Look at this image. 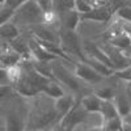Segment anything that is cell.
<instances>
[{"instance_id": "obj_8", "label": "cell", "mask_w": 131, "mask_h": 131, "mask_svg": "<svg viewBox=\"0 0 131 131\" xmlns=\"http://www.w3.org/2000/svg\"><path fill=\"white\" fill-rule=\"evenodd\" d=\"M73 73H75V76L78 79L84 80L86 83H92V84L100 83L104 79L102 75H100L96 70H93L89 64L83 63V62L75 63V71H73Z\"/></svg>"}, {"instance_id": "obj_19", "label": "cell", "mask_w": 131, "mask_h": 131, "mask_svg": "<svg viewBox=\"0 0 131 131\" xmlns=\"http://www.w3.org/2000/svg\"><path fill=\"white\" fill-rule=\"evenodd\" d=\"M60 85H62L60 83H58V81H55V80H51L50 83H47V84L42 88L41 93L47 94L49 97L54 98V100L60 98V97L64 96V91H63V88H62Z\"/></svg>"}, {"instance_id": "obj_5", "label": "cell", "mask_w": 131, "mask_h": 131, "mask_svg": "<svg viewBox=\"0 0 131 131\" xmlns=\"http://www.w3.org/2000/svg\"><path fill=\"white\" fill-rule=\"evenodd\" d=\"M102 50L106 52V55L110 59L113 67H114V71H118V70H122V68H126L128 66H131V60L123 54V50L118 49L110 43H105V46H101Z\"/></svg>"}, {"instance_id": "obj_9", "label": "cell", "mask_w": 131, "mask_h": 131, "mask_svg": "<svg viewBox=\"0 0 131 131\" xmlns=\"http://www.w3.org/2000/svg\"><path fill=\"white\" fill-rule=\"evenodd\" d=\"M115 8L110 7V5H105V7H100V8H93L92 10H89L88 13L81 15V21H97V23H106L112 18L113 13L115 12Z\"/></svg>"}, {"instance_id": "obj_25", "label": "cell", "mask_w": 131, "mask_h": 131, "mask_svg": "<svg viewBox=\"0 0 131 131\" xmlns=\"http://www.w3.org/2000/svg\"><path fill=\"white\" fill-rule=\"evenodd\" d=\"M15 12L16 10L12 9L8 5H2V9H0V25L3 24H7V23H10L15 16Z\"/></svg>"}, {"instance_id": "obj_30", "label": "cell", "mask_w": 131, "mask_h": 131, "mask_svg": "<svg viewBox=\"0 0 131 131\" xmlns=\"http://www.w3.org/2000/svg\"><path fill=\"white\" fill-rule=\"evenodd\" d=\"M43 10H51L52 9V0H37Z\"/></svg>"}, {"instance_id": "obj_20", "label": "cell", "mask_w": 131, "mask_h": 131, "mask_svg": "<svg viewBox=\"0 0 131 131\" xmlns=\"http://www.w3.org/2000/svg\"><path fill=\"white\" fill-rule=\"evenodd\" d=\"M0 31H2V37L7 42H10L20 37V29L16 24L13 23H7L0 25Z\"/></svg>"}, {"instance_id": "obj_1", "label": "cell", "mask_w": 131, "mask_h": 131, "mask_svg": "<svg viewBox=\"0 0 131 131\" xmlns=\"http://www.w3.org/2000/svg\"><path fill=\"white\" fill-rule=\"evenodd\" d=\"M51 97L45 93H39L34 97V102L29 109L28 114V128L29 130H45L51 126L60 117L55 109V100L50 104Z\"/></svg>"}, {"instance_id": "obj_15", "label": "cell", "mask_w": 131, "mask_h": 131, "mask_svg": "<svg viewBox=\"0 0 131 131\" xmlns=\"http://www.w3.org/2000/svg\"><path fill=\"white\" fill-rule=\"evenodd\" d=\"M81 106L85 109L88 113H93V114H100L101 113V107H102V100L100 97H97L94 93L84 96L80 100Z\"/></svg>"}, {"instance_id": "obj_29", "label": "cell", "mask_w": 131, "mask_h": 131, "mask_svg": "<svg viewBox=\"0 0 131 131\" xmlns=\"http://www.w3.org/2000/svg\"><path fill=\"white\" fill-rule=\"evenodd\" d=\"M28 0H7V3H5V5H8V7H10L12 9H17V8H20L21 5H23L24 3H26Z\"/></svg>"}, {"instance_id": "obj_34", "label": "cell", "mask_w": 131, "mask_h": 131, "mask_svg": "<svg viewBox=\"0 0 131 131\" xmlns=\"http://www.w3.org/2000/svg\"><path fill=\"white\" fill-rule=\"evenodd\" d=\"M30 131H41V130H30Z\"/></svg>"}, {"instance_id": "obj_24", "label": "cell", "mask_w": 131, "mask_h": 131, "mask_svg": "<svg viewBox=\"0 0 131 131\" xmlns=\"http://www.w3.org/2000/svg\"><path fill=\"white\" fill-rule=\"evenodd\" d=\"M94 94L97 97H100L102 101H113L114 97H115V91L113 86H106V88H102V89H98L94 92Z\"/></svg>"}, {"instance_id": "obj_32", "label": "cell", "mask_w": 131, "mask_h": 131, "mask_svg": "<svg viewBox=\"0 0 131 131\" xmlns=\"http://www.w3.org/2000/svg\"><path fill=\"white\" fill-rule=\"evenodd\" d=\"M85 131H104V130H102V126L100 125V126H96V127H91V128L85 130Z\"/></svg>"}, {"instance_id": "obj_6", "label": "cell", "mask_w": 131, "mask_h": 131, "mask_svg": "<svg viewBox=\"0 0 131 131\" xmlns=\"http://www.w3.org/2000/svg\"><path fill=\"white\" fill-rule=\"evenodd\" d=\"M52 64V73H54V78L58 83H60L62 85H66L67 88H70L71 91H79L80 88V84L78 81V78L76 76H72L71 72L68 70H66L62 64Z\"/></svg>"}, {"instance_id": "obj_12", "label": "cell", "mask_w": 131, "mask_h": 131, "mask_svg": "<svg viewBox=\"0 0 131 131\" xmlns=\"http://www.w3.org/2000/svg\"><path fill=\"white\" fill-rule=\"evenodd\" d=\"M60 21H62V28L76 31V29H78L80 21H81V15L76 9L67 10V12H64L60 16Z\"/></svg>"}, {"instance_id": "obj_4", "label": "cell", "mask_w": 131, "mask_h": 131, "mask_svg": "<svg viewBox=\"0 0 131 131\" xmlns=\"http://www.w3.org/2000/svg\"><path fill=\"white\" fill-rule=\"evenodd\" d=\"M86 114H88V112L81 106V104L76 102L72 106L71 110L59 121L58 128L60 131H75V128L78 127L79 125L85 122Z\"/></svg>"}, {"instance_id": "obj_3", "label": "cell", "mask_w": 131, "mask_h": 131, "mask_svg": "<svg viewBox=\"0 0 131 131\" xmlns=\"http://www.w3.org/2000/svg\"><path fill=\"white\" fill-rule=\"evenodd\" d=\"M59 45L64 50V52L67 55H73L76 57L80 62H84L85 59V54L83 50V45L79 41V37L76 34V31L67 30L62 28L59 30Z\"/></svg>"}, {"instance_id": "obj_16", "label": "cell", "mask_w": 131, "mask_h": 131, "mask_svg": "<svg viewBox=\"0 0 131 131\" xmlns=\"http://www.w3.org/2000/svg\"><path fill=\"white\" fill-rule=\"evenodd\" d=\"M10 47H12L17 54H20L23 60H33V57H31V51H30V47H29V42L28 39H24V38H16L13 41L8 42Z\"/></svg>"}, {"instance_id": "obj_10", "label": "cell", "mask_w": 131, "mask_h": 131, "mask_svg": "<svg viewBox=\"0 0 131 131\" xmlns=\"http://www.w3.org/2000/svg\"><path fill=\"white\" fill-rule=\"evenodd\" d=\"M28 42H29V47H30V51H31V57L34 60H41V62H52L58 59V57L52 55V54H50L47 50H45L41 45L39 42L33 37L30 36L28 38Z\"/></svg>"}, {"instance_id": "obj_26", "label": "cell", "mask_w": 131, "mask_h": 131, "mask_svg": "<svg viewBox=\"0 0 131 131\" xmlns=\"http://www.w3.org/2000/svg\"><path fill=\"white\" fill-rule=\"evenodd\" d=\"M115 13H117V17H118V18L131 23V5H128V4H122L121 7L115 10Z\"/></svg>"}, {"instance_id": "obj_2", "label": "cell", "mask_w": 131, "mask_h": 131, "mask_svg": "<svg viewBox=\"0 0 131 131\" xmlns=\"http://www.w3.org/2000/svg\"><path fill=\"white\" fill-rule=\"evenodd\" d=\"M43 17H45V10L39 5L37 0H28L20 8L16 9L15 16L10 23L18 25H41L43 24Z\"/></svg>"}, {"instance_id": "obj_21", "label": "cell", "mask_w": 131, "mask_h": 131, "mask_svg": "<svg viewBox=\"0 0 131 131\" xmlns=\"http://www.w3.org/2000/svg\"><path fill=\"white\" fill-rule=\"evenodd\" d=\"M31 66L38 73H41L42 76H45L47 79L51 80H55L54 78V73H52V64L51 62H41V60H31ZM57 81V80H55Z\"/></svg>"}, {"instance_id": "obj_28", "label": "cell", "mask_w": 131, "mask_h": 131, "mask_svg": "<svg viewBox=\"0 0 131 131\" xmlns=\"http://www.w3.org/2000/svg\"><path fill=\"white\" fill-rule=\"evenodd\" d=\"M75 9L78 10L80 15H84V13H88L93 8L86 3L85 0H75Z\"/></svg>"}, {"instance_id": "obj_17", "label": "cell", "mask_w": 131, "mask_h": 131, "mask_svg": "<svg viewBox=\"0 0 131 131\" xmlns=\"http://www.w3.org/2000/svg\"><path fill=\"white\" fill-rule=\"evenodd\" d=\"M114 105L117 107V112L122 119L131 115V104L128 96H123L122 93H117L114 97Z\"/></svg>"}, {"instance_id": "obj_22", "label": "cell", "mask_w": 131, "mask_h": 131, "mask_svg": "<svg viewBox=\"0 0 131 131\" xmlns=\"http://www.w3.org/2000/svg\"><path fill=\"white\" fill-rule=\"evenodd\" d=\"M100 115H101V122L119 117V114L117 112V107L114 105V101H102V107H101Z\"/></svg>"}, {"instance_id": "obj_23", "label": "cell", "mask_w": 131, "mask_h": 131, "mask_svg": "<svg viewBox=\"0 0 131 131\" xmlns=\"http://www.w3.org/2000/svg\"><path fill=\"white\" fill-rule=\"evenodd\" d=\"M110 45L121 49V50H127L131 47V38L128 37V34H126L125 31L119 33L118 36H115L114 38H112L110 41H107Z\"/></svg>"}, {"instance_id": "obj_27", "label": "cell", "mask_w": 131, "mask_h": 131, "mask_svg": "<svg viewBox=\"0 0 131 131\" xmlns=\"http://www.w3.org/2000/svg\"><path fill=\"white\" fill-rule=\"evenodd\" d=\"M113 75L117 76V78H119V79H122V80L128 81L130 85H131V66H128V67H126V68H122V70L114 71Z\"/></svg>"}, {"instance_id": "obj_31", "label": "cell", "mask_w": 131, "mask_h": 131, "mask_svg": "<svg viewBox=\"0 0 131 131\" xmlns=\"http://www.w3.org/2000/svg\"><path fill=\"white\" fill-rule=\"evenodd\" d=\"M121 131H131V122H128L127 119H122Z\"/></svg>"}, {"instance_id": "obj_7", "label": "cell", "mask_w": 131, "mask_h": 131, "mask_svg": "<svg viewBox=\"0 0 131 131\" xmlns=\"http://www.w3.org/2000/svg\"><path fill=\"white\" fill-rule=\"evenodd\" d=\"M28 128V119L20 113L9 110L3 117V131H25Z\"/></svg>"}, {"instance_id": "obj_18", "label": "cell", "mask_w": 131, "mask_h": 131, "mask_svg": "<svg viewBox=\"0 0 131 131\" xmlns=\"http://www.w3.org/2000/svg\"><path fill=\"white\" fill-rule=\"evenodd\" d=\"M75 104H76V102H75V98H73L72 96H66V94H64L63 97L57 98V100H55V109H57V112H58L60 119L71 110L72 106H73Z\"/></svg>"}, {"instance_id": "obj_33", "label": "cell", "mask_w": 131, "mask_h": 131, "mask_svg": "<svg viewBox=\"0 0 131 131\" xmlns=\"http://www.w3.org/2000/svg\"><path fill=\"white\" fill-rule=\"evenodd\" d=\"M127 96H128V98H130V104H131V85L127 88Z\"/></svg>"}, {"instance_id": "obj_11", "label": "cell", "mask_w": 131, "mask_h": 131, "mask_svg": "<svg viewBox=\"0 0 131 131\" xmlns=\"http://www.w3.org/2000/svg\"><path fill=\"white\" fill-rule=\"evenodd\" d=\"M23 62V58H21L20 54H17L10 45L8 43H3V47H2V68H8V67H12V66L20 64Z\"/></svg>"}, {"instance_id": "obj_14", "label": "cell", "mask_w": 131, "mask_h": 131, "mask_svg": "<svg viewBox=\"0 0 131 131\" xmlns=\"http://www.w3.org/2000/svg\"><path fill=\"white\" fill-rule=\"evenodd\" d=\"M30 33L33 37H36L41 41H46V42H55V43H59V36H55L54 33L46 28L43 26L42 24L41 25H33L30 28Z\"/></svg>"}, {"instance_id": "obj_13", "label": "cell", "mask_w": 131, "mask_h": 131, "mask_svg": "<svg viewBox=\"0 0 131 131\" xmlns=\"http://www.w3.org/2000/svg\"><path fill=\"white\" fill-rule=\"evenodd\" d=\"M12 89H13L17 94L23 96V97H28V98L36 97L37 94L41 93L39 89H37L33 84H30V83L24 78V76H23V79H21L18 83H16V84L12 85Z\"/></svg>"}]
</instances>
